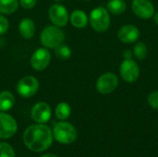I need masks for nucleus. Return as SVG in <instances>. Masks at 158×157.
Segmentation results:
<instances>
[{
	"mask_svg": "<svg viewBox=\"0 0 158 157\" xmlns=\"http://www.w3.org/2000/svg\"><path fill=\"white\" fill-rule=\"evenodd\" d=\"M23 142L28 149L35 153L47 150L53 143V132L44 124H35L28 127L23 134Z\"/></svg>",
	"mask_w": 158,
	"mask_h": 157,
	"instance_id": "f257e3e1",
	"label": "nucleus"
},
{
	"mask_svg": "<svg viewBox=\"0 0 158 157\" xmlns=\"http://www.w3.org/2000/svg\"><path fill=\"white\" fill-rule=\"evenodd\" d=\"M40 41L44 47L55 49L65 41V32L60 27L51 25L45 27L40 35Z\"/></svg>",
	"mask_w": 158,
	"mask_h": 157,
	"instance_id": "f03ea898",
	"label": "nucleus"
},
{
	"mask_svg": "<svg viewBox=\"0 0 158 157\" xmlns=\"http://www.w3.org/2000/svg\"><path fill=\"white\" fill-rule=\"evenodd\" d=\"M89 22L91 27L96 32L106 31L111 22L108 10L104 6H97L94 8L90 13Z\"/></svg>",
	"mask_w": 158,
	"mask_h": 157,
	"instance_id": "7ed1b4c3",
	"label": "nucleus"
},
{
	"mask_svg": "<svg viewBox=\"0 0 158 157\" xmlns=\"http://www.w3.org/2000/svg\"><path fill=\"white\" fill-rule=\"evenodd\" d=\"M53 137L60 143L70 144L76 141L78 133L73 125L62 120L55 125L53 129Z\"/></svg>",
	"mask_w": 158,
	"mask_h": 157,
	"instance_id": "20e7f679",
	"label": "nucleus"
},
{
	"mask_svg": "<svg viewBox=\"0 0 158 157\" xmlns=\"http://www.w3.org/2000/svg\"><path fill=\"white\" fill-rule=\"evenodd\" d=\"M39 81L31 75L22 77L17 83V92L23 98H30L35 95L39 90Z\"/></svg>",
	"mask_w": 158,
	"mask_h": 157,
	"instance_id": "39448f33",
	"label": "nucleus"
},
{
	"mask_svg": "<svg viewBox=\"0 0 158 157\" xmlns=\"http://www.w3.org/2000/svg\"><path fill=\"white\" fill-rule=\"evenodd\" d=\"M118 85V78L112 72L102 74L96 81V90L101 94H109L113 93Z\"/></svg>",
	"mask_w": 158,
	"mask_h": 157,
	"instance_id": "423d86ee",
	"label": "nucleus"
},
{
	"mask_svg": "<svg viewBox=\"0 0 158 157\" xmlns=\"http://www.w3.org/2000/svg\"><path fill=\"white\" fill-rule=\"evenodd\" d=\"M17 130L18 124L15 118L5 112H0V139H10L16 134Z\"/></svg>",
	"mask_w": 158,
	"mask_h": 157,
	"instance_id": "0eeeda50",
	"label": "nucleus"
},
{
	"mask_svg": "<svg viewBox=\"0 0 158 157\" xmlns=\"http://www.w3.org/2000/svg\"><path fill=\"white\" fill-rule=\"evenodd\" d=\"M48 16L50 20L55 26L57 27H65L69 20V15L68 12V9L60 4H54L49 7L48 10Z\"/></svg>",
	"mask_w": 158,
	"mask_h": 157,
	"instance_id": "6e6552de",
	"label": "nucleus"
},
{
	"mask_svg": "<svg viewBox=\"0 0 158 157\" xmlns=\"http://www.w3.org/2000/svg\"><path fill=\"white\" fill-rule=\"evenodd\" d=\"M121 78L130 83L136 81L140 76V68L138 64L132 59H124L119 68Z\"/></svg>",
	"mask_w": 158,
	"mask_h": 157,
	"instance_id": "1a4fd4ad",
	"label": "nucleus"
},
{
	"mask_svg": "<svg viewBox=\"0 0 158 157\" xmlns=\"http://www.w3.org/2000/svg\"><path fill=\"white\" fill-rule=\"evenodd\" d=\"M50 61H51V53L45 47H41L36 49L31 57V65L32 68L37 71L44 70L49 66Z\"/></svg>",
	"mask_w": 158,
	"mask_h": 157,
	"instance_id": "9d476101",
	"label": "nucleus"
},
{
	"mask_svg": "<svg viewBox=\"0 0 158 157\" xmlns=\"http://www.w3.org/2000/svg\"><path fill=\"white\" fill-rule=\"evenodd\" d=\"M131 9L137 17L143 19H149L155 14V6L150 0H133Z\"/></svg>",
	"mask_w": 158,
	"mask_h": 157,
	"instance_id": "9b49d317",
	"label": "nucleus"
},
{
	"mask_svg": "<svg viewBox=\"0 0 158 157\" xmlns=\"http://www.w3.org/2000/svg\"><path fill=\"white\" fill-rule=\"evenodd\" d=\"M31 115L33 121L39 124H44L50 120L52 116V110L47 103L39 102L32 106Z\"/></svg>",
	"mask_w": 158,
	"mask_h": 157,
	"instance_id": "f8f14e48",
	"label": "nucleus"
},
{
	"mask_svg": "<svg viewBox=\"0 0 158 157\" xmlns=\"http://www.w3.org/2000/svg\"><path fill=\"white\" fill-rule=\"evenodd\" d=\"M118 37L120 42L124 43H133L137 42L140 37L139 29L131 24L122 26L118 32Z\"/></svg>",
	"mask_w": 158,
	"mask_h": 157,
	"instance_id": "ddd939ff",
	"label": "nucleus"
},
{
	"mask_svg": "<svg viewBox=\"0 0 158 157\" xmlns=\"http://www.w3.org/2000/svg\"><path fill=\"white\" fill-rule=\"evenodd\" d=\"M35 31H36V26L31 19L25 18L20 20L19 24V31L22 38L26 40L31 39L35 34Z\"/></svg>",
	"mask_w": 158,
	"mask_h": 157,
	"instance_id": "4468645a",
	"label": "nucleus"
},
{
	"mask_svg": "<svg viewBox=\"0 0 158 157\" xmlns=\"http://www.w3.org/2000/svg\"><path fill=\"white\" fill-rule=\"evenodd\" d=\"M69 20L73 27L77 29H82L87 26L89 18L83 10L76 9L69 15Z\"/></svg>",
	"mask_w": 158,
	"mask_h": 157,
	"instance_id": "2eb2a0df",
	"label": "nucleus"
},
{
	"mask_svg": "<svg viewBox=\"0 0 158 157\" xmlns=\"http://www.w3.org/2000/svg\"><path fill=\"white\" fill-rule=\"evenodd\" d=\"M15 105V97L9 91L0 92V111L6 112L10 110Z\"/></svg>",
	"mask_w": 158,
	"mask_h": 157,
	"instance_id": "dca6fc26",
	"label": "nucleus"
},
{
	"mask_svg": "<svg viewBox=\"0 0 158 157\" xmlns=\"http://www.w3.org/2000/svg\"><path fill=\"white\" fill-rule=\"evenodd\" d=\"M19 0H0V14L10 15L19 8Z\"/></svg>",
	"mask_w": 158,
	"mask_h": 157,
	"instance_id": "f3484780",
	"label": "nucleus"
},
{
	"mask_svg": "<svg viewBox=\"0 0 158 157\" xmlns=\"http://www.w3.org/2000/svg\"><path fill=\"white\" fill-rule=\"evenodd\" d=\"M106 8L108 12L112 14L120 15L125 12L127 8V4L125 0H109L107 3Z\"/></svg>",
	"mask_w": 158,
	"mask_h": 157,
	"instance_id": "a211bd4d",
	"label": "nucleus"
},
{
	"mask_svg": "<svg viewBox=\"0 0 158 157\" xmlns=\"http://www.w3.org/2000/svg\"><path fill=\"white\" fill-rule=\"evenodd\" d=\"M55 113H56V116L58 119L66 120L71 115V107L68 103L61 102L56 105Z\"/></svg>",
	"mask_w": 158,
	"mask_h": 157,
	"instance_id": "6ab92c4d",
	"label": "nucleus"
},
{
	"mask_svg": "<svg viewBox=\"0 0 158 157\" xmlns=\"http://www.w3.org/2000/svg\"><path fill=\"white\" fill-rule=\"evenodd\" d=\"M133 56L138 60H143L148 54V48L146 44L143 42H138L133 47Z\"/></svg>",
	"mask_w": 158,
	"mask_h": 157,
	"instance_id": "aec40b11",
	"label": "nucleus"
},
{
	"mask_svg": "<svg viewBox=\"0 0 158 157\" xmlns=\"http://www.w3.org/2000/svg\"><path fill=\"white\" fill-rule=\"evenodd\" d=\"M54 50H55V55L56 56V57L61 60H68L71 56V54H72L71 49L64 43L58 45Z\"/></svg>",
	"mask_w": 158,
	"mask_h": 157,
	"instance_id": "412c9836",
	"label": "nucleus"
},
{
	"mask_svg": "<svg viewBox=\"0 0 158 157\" xmlns=\"http://www.w3.org/2000/svg\"><path fill=\"white\" fill-rule=\"evenodd\" d=\"M0 157H16L12 146L6 143H0Z\"/></svg>",
	"mask_w": 158,
	"mask_h": 157,
	"instance_id": "4be33fe9",
	"label": "nucleus"
},
{
	"mask_svg": "<svg viewBox=\"0 0 158 157\" xmlns=\"http://www.w3.org/2000/svg\"><path fill=\"white\" fill-rule=\"evenodd\" d=\"M147 102L149 104V105L154 108L158 110V91L152 92L148 97H147Z\"/></svg>",
	"mask_w": 158,
	"mask_h": 157,
	"instance_id": "5701e85b",
	"label": "nucleus"
},
{
	"mask_svg": "<svg viewBox=\"0 0 158 157\" xmlns=\"http://www.w3.org/2000/svg\"><path fill=\"white\" fill-rule=\"evenodd\" d=\"M9 29V22L8 19L3 16V14H0V35L5 34Z\"/></svg>",
	"mask_w": 158,
	"mask_h": 157,
	"instance_id": "b1692460",
	"label": "nucleus"
},
{
	"mask_svg": "<svg viewBox=\"0 0 158 157\" xmlns=\"http://www.w3.org/2000/svg\"><path fill=\"white\" fill-rule=\"evenodd\" d=\"M37 1L38 0H19V3L24 9H31L36 6Z\"/></svg>",
	"mask_w": 158,
	"mask_h": 157,
	"instance_id": "393cba45",
	"label": "nucleus"
},
{
	"mask_svg": "<svg viewBox=\"0 0 158 157\" xmlns=\"http://www.w3.org/2000/svg\"><path fill=\"white\" fill-rule=\"evenodd\" d=\"M132 56H133V53L131 51V50H125L124 51V53H123V57H124V59H131V58H132Z\"/></svg>",
	"mask_w": 158,
	"mask_h": 157,
	"instance_id": "a878e982",
	"label": "nucleus"
},
{
	"mask_svg": "<svg viewBox=\"0 0 158 157\" xmlns=\"http://www.w3.org/2000/svg\"><path fill=\"white\" fill-rule=\"evenodd\" d=\"M153 18H154V21H155V23H156V24L158 26V12H156V13H155V14H154Z\"/></svg>",
	"mask_w": 158,
	"mask_h": 157,
	"instance_id": "bb28decb",
	"label": "nucleus"
},
{
	"mask_svg": "<svg viewBox=\"0 0 158 157\" xmlns=\"http://www.w3.org/2000/svg\"><path fill=\"white\" fill-rule=\"evenodd\" d=\"M41 157H58V156H57V155H53V154H46V155H42Z\"/></svg>",
	"mask_w": 158,
	"mask_h": 157,
	"instance_id": "cd10ccee",
	"label": "nucleus"
},
{
	"mask_svg": "<svg viewBox=\"0 0 158 157\" xmlns=\"http://www.w3.org/2000/svg\"><path fill=\"white\" fill-rule=\"evenodd\" d=\"M54 1H56L57 2V1H61V0H54Z\"/></svg>",
	"mask_w": 158,
	"mask_h": 157,
	"instance_id": "c85d7f7f",
	"label": "nucleus"
},
{
	"mask_svg": "<svg viewBox=\"0 0 158 157\" xmlns=\"http://www.w3.org/2000/svg\"><path fill=\"white\" fill-rule=\"evenodd\" d=\"M86 1H89V0H86Z\"/></svg>",
	"mask_w": 158,
	"mask_h": 157,
	"instance_id": "c756f323",
	"label": "nucleus"
}]
</instances>
